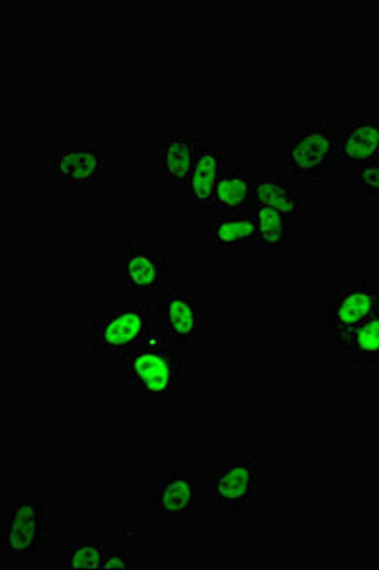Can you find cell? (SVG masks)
I'll return each instance as SVG.
<instances>
[{
    "mask_svg": "<svg viewBox=\"0 0 379 570\" xmlns=\"http://www.w3.org/2000/svg\"><path fill=\"white\" fill-rule=\"evenodd\" d=\"M184 352L164 335H150L123 352L118 376L139 395H176L184 381Z\"/></svg>",
    "mask_w": 379,
    "mask_h": 570,
    "instance_id": "6da1fadb",
    "label": "cell"
},
{
    "mask_svg": "<svg viewBox=\"0 0 379 570\" xmlns=\"http://www.w3.org/2000/svg\"><path fill=\"white\" fill-rule=\"evenodd\" d=\"M338 130V124L313 120L279 137L275 142L276 174L294 183L321 181L322 171L333 166Z\"/></svg>",
    "mask_w": 379,
    "mask_h": 570,
    "instance_id": "7a4b0ae2",
    "label": "cell"
},
{
    "mask_svg": "<svg viewBox=\"0 0 379 570\" xmlns=\"http://www.w3.org/2000/svg\"><path fill=\"white\" fill-rule=\"evenodd\" d=\"M47 550V497L18 494L0 519V564L39 561Z\"/></svg>",
    "mask_w": 379,
    "mask_h": 570,
    "instance_id": "3957f363",
    "label": "cell"
},
{
    "mask_svg": "<svg viewBox=\"0 0 379 570\" xmlns=\"http://www.w3.org/2000/svg\"><path fill=\"white\" fill-rule=\"evenodd\" d=\"M155 306L149 303H107L93 320V348L125 352L153 335Z\"/></svg>",
    "mask_w": 379,
    "mask_h": 570,
    "instance_id": "277c9868",
    "label": "cell"
},
{
    "mask_svg": "<svg viewBox=\"0 0 379 570\" xmlns=\"http://www.w3.org/2000/svg\"><path fill=\"white\" fill-rule=\"evenodd\" d=\"M45 166L48 181L72 190L98 187L105 183L109 171L107 153L96 145H48Z\"/></svg>",
    "mask_w": 379,
    "mask_h": 570,
    "instance_id": "5b68a950",
    "label": "cell"
},
{
    "mask_svg": "<svg viewBox=\"0 0 379 570\" xmlns=\"http://www.w3.org/2000/svg\"><path fill=\"white\" fill-rule=\"evenodd\" d=\"M212 502L231 515H241L246 505L260 500V459L230 456L210 473Z\"/></svg>",
    "mask_w": 379,
    "mask_h": 570,
    "instance_id": "8992f818",
    "label": "cell"
},
{
    "mask_svg": "<svg viewBox=\"0 0 379 570\" xmlns=\"http://www.w3.org/2000/svg\"><path fill=\"white\" fill-rule=\"evenodd\" d=\"M155 320L172 343L190 351H203V308L196 289H166L155 306Z\"/></svg>",
    "mask_w": 379,
    "mask_h": 570,
    "instance_id": "52a82bcc",
    "label": "cell"
},
{
    "mask_svg": "<svg viewBox=\"0 0 379 570\" xmlns=\"http://www.w3.org/2000/svg\"><path fill=\"white\" fill-rule=\"evenodd\" d=\"M201 480L193 470H168L153 475L150 513L172 525L198 515Z\"/></svg>",
    "mask_w": 379,
    "mask_h": 570,
    "instance_id": "ba28073f",
    "label": "cell"
},
{
    "mask_svg": "<svg viewBox=\"0 0 379 570\" xmlns=\"http://www.w3.org/2000/svg\"><path fill=\"white\" fill-rule=\"evenodd\" d=\"M168 284V257L155 244L128 242L117 259V287L132 293L161 292Z\"/></svg>",
    "mask_w": 379,
    "mask_h": 570,
    "instance_id": "9c48e42d",
    "label": "cell"
},
{
    "mask_svg": "<svg viewBox=\"0 0 379 570\" xmlns=\"http://www.w3.org/2000/svg\"><path fill=\"white\" fill-rule=\"evenodd\" d=\"M379 312V287L365 278H353L346 287H336L324 308V330L328 335L354 330Z\"/></svg>",
    "mask_w": 379,
    "mask_h": 570,
    "instance_id": "30bf717a",
    "label": "cell"
},
{
    "mask_svg": "<svg viewBox=\"0 0 379 570\" xmlns=\"http://www.w3.org/2000/svg\"><path fill=\"white\" fill-rule=\"evenodd\" d=\"M227 160H230V153L217 149L212 142L201 141L198 145L195 166H193L190 179L184 183V193L185 198L196 202V209L201 214H210V206L216 195L217 181L227 166Z\"/></svg>",
    "mask_w": 379,
    "mask_h": 570,
    "instance_id": "8fae6325",
    "label": "cell"
},
{
    "mask_svg": "<svg viewBox=\"0 0 379 570\" xmlns=\"http://www.w3.org/2000/svg\"><path fill=\"white\" fill-rule=\"evenodd\" d=\"M379 160V120H354L338 130L336 168L354 169Z\"/></svg>",
    "mask_w": 379,
    "mask_h": 570,
    "instance_id": "7c38bea8",
    "label": "cell"
},
{
    "mask_svg": "<svg viewBox=\"0 0 379 570\" xmlns=\"http://www.w3.org/2000/svg\"><path fill=\"white\" fill-rule=\"evenodd\" d=\"M201 139L193 136H164L153 142L150 166L168 183H185L195 166Z\"/></svg>",
    "mask_w": 379,
    "mask_h": 570,
    "instance_id": "4fadbf2b",
    "label": "cell"
},
{
    "mask_svg": "<svg viewBox=\"0 0 379 570\" xmlns=\"http://www.w3.org/2000/svg\"><path fill=\"white\" fill-rule=\"evenodd\" d=\"M255 209H275L295 217L305 209V198L298 195L292 179L276 171H254L249 212L254 214Z\"/></svg>",
    "mask_w": 379,
    "mask_h": 570,
    "instance_id": "5bb4252c",
    "label": "cell"
},
{
    "mask_svg": "<svg viewBox=\"0 0 379 570\" xmlns=\"http://www.w3.org/2000/svg\"><path fill=\"white\" fill-rule=\"evenodd\" d=\"M210 244L217 252L235 253L241 246L254 244L257 223L252 212L210 215Z\"/></svg>",
    "mask_w": 379,
    "mask_h": 570,
    "instance_id": "9a60e30c",
    "label": "cell"
},
{
    "mask_svg": "<svg viewBox=\"0 0 379 570\" xmlns=\"http://www.w3.org/2000/svg\"><path fill=\"white\" fill-rule=\"evenodd\" d=\"M254 171L241 166H225L217 181L208 215L249 212Z\"/></svg>",
    "mask_w": 379,
    "mask_h": 570,
    "instance_id": "2e32d148",
    "label": "cell"
},
{
    "mask_svg": "<svg viewBox=\"0 0 379 570\" xmlns=\"http://www.w3.org/2000/svg\"><path fill=\"white\" fill-rule=\"evenodd\" d=\"M330 348L347 352L351 365H379V312L354 330L330 335Z\"/></svg>",
    "mask_w": 379,
    "mask_h": 570,
    "instance_id": "e0dca14e",
    "label": "cell"
},
{
    "mask_svg": "<svg viewBox=\"0 0 379 570\" xmlns=\"http://www.w3.org/2000/svg\"><path fill=\"white\" fill-rule=\"evenodd\" d=\"M257 236L254 246L260 247L269 257L281 255L295 240V220L292 215L275 209H255Z\"/></svg>",
    "mask_w": 379,
    "mask_h": 570,
    "instance_id": "ac0fdd59",
    "label": "cell"
},
{
    "mask_svg": "<svg viewBox=\"0 0 379 570\" xmlns=\"http://www.w3.org/2000/svg\"><path fill=\"white\" fill-rule=\"evenodd\" d=\"M104 548L94 544L93 537L77 532L61 548V567L66 570L101 569Z\"/></svg>",
    "mask_w": 379,
    "mask_h": 570,
    "instance_id": "d6986e66",
    "label": "cell"
},
{
    "mask_svg": "<svg viewBox=\"0 0 379 570\" xmlns=\"http://www.w3.org/2000/svg\"><path fill=\"white\" fill-rule=\"evenodd\" d=\"M349 185L367 198L379 202V160L351 169Z\"/></svg>",
    "mask_w": 379,
    "mask_h": 570,
    "instance_id": "ffe728a7",
    "label": "cell"
},
{
    "mask_svg": "<svg viewBox=\"0 0 379 570\" xmlns=\"http://www.w3.org/2000/svg\"><path fill=\"white\" fill-rule=\"evenodd\" d=\"M132 570L138 569L136 553L128 546H104V558H101V570Z\"/></svg>",
    "mask_w": 379,
    "mask_h": 570,
    "instance_id": "44dd1931",
    "label": "cell"
},
{
    "mask_svg": "<svg viewBox=\"0 0 379 570\" xmlns=\"http://www.w3.org/2000/svg\"><path fill=\"white\" fill-rule=\"evenodd\" d=\"M123 544L128 548H136L138 546V527L136 523H126L125 531H123Z\"/></svg>",
    "mask_w": 379,
    "mask_h": 570,
    "instance_id": "7402d4cb",
    "label": "cell"
}]
</instances>
